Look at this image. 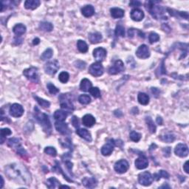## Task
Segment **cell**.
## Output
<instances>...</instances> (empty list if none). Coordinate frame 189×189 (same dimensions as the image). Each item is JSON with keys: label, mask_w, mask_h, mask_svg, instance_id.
Masks as SVG:
<instances>
[{"label": "cell", "mask_w": 189, "mask_h": 189, "mask_svg": "<svg viewBox=\"0 0 189 189\" xmlns=\"http://www.w3.org/2000/svg\"><path fill=\"white\" fill-rule=\"evenodd\" d=\"M157 123H158L159 125H163V118H162L161 117H160V116H158V117L157 118Z\"/></svg>", "instance_id": "94428289"}, {"label": "cell", "mask_w": 189, "mask_h": 189, "mask_svg": "<svg viewBox=\"0 0 189 189\" xmlns=\"http://www.w3.org/2000/svg\"><path fill=\"white\" fill-rule=\"evenodd\" d=\"M8 146L10 147V148H13L16 149H18L19 147H21V142L20 140L18 138H10L8 141Z\"/></svg>", "instance_id": "d6a6232c"}, {"label": "cell", "mask_w": 189, "mask_h": 189, "mask_svg": "<svg viewBox=\"0 0 189 189\" xmlns=\"http://www.w3.org/2000/svg\"><path fill=\"white\" fill-rule=\"evenodd\" d=\"M47 90H48V91H49V92L52 95H56L57 93L59 92V89H58L55 86H54L52 83H48V84H47Z\"/></svg>", "instance_id": "7dc6e473"}, {"label": "cell", "mask_w": 189, "mask_h": 189, "mask_svg": "<svg viewBox=\"0 0 189 189\" xmlns=\"http://www.w3.org/2000/svg\"><path fill=\"white\" fill-rule=\"evenodd\" d=\"M59 188H70V186H61L59 187Z\"/></svg>", "instance_id": "e7e4bbea"}, {"label": "cell", "mask_w": 189, "mask_h": 189, "mask_svg": "<svg viewBox=\"0 0 189 189\" xmlns=\"http://www.w3.org/2000/svg\"><path fill=\"white\" fill-rule=\"evenodd\" d=\"M34 115V118L36 120V121L42 127L44 132L47 133V134H50L52 132V125L48 115L41 112L39 108L36 107L34 108V115Z\"/></svg>", "instance_id": "3957f363"}, {"label": "cell", "mask_w": 189, "mask_h": 189, "mask_svg": "<svg viewBox=\"0 0 189 189\" xmlns=\"http://www.w3.org/2000/svg\"><path fill=\"white\" fill-rule=\"evenodd\" d=\"M55 127L60 134H63L64 136H70L72 134V132L70 129L68 124L64 123V121H58L57 120L55 123Z\"/></svg>", "instance_id": "9c48e42d"}, {"label": "cell", "mask_w": 189, "mask_h": 189, "mask_svg": "<svg viewBox=\"0 0 189 189\" xmlns=\"http://www.w3.org/2000/svg\"><path fill=\"white\" fill-rule=\"evenodd\" d=\"M59 102L61 109L66 113H72L74 111V105L69 94H61L59 96Z\"/></svg>", "instance_id": "277c9868"}, {"label": "cell", "mask_w": 189, "mask_h": 189, "mask_svg": "<svg viewBox=\"0 0 189 189\" xmlns=\"http://www.w3.org/2000/svg\"><path fill=\"white\" fill-rule=\"evenodd\" d=\"M5 174L8 178L18 184H30L32 177L29 170L22 164L14 163L9 164L5 167Z\"/></svg>", "instance_id": "6da1fadb"}, {"label": "cell", "mask_w": 189, "mask_h": 189, "mask_svg": "<svg viewBox=\"0 0 189 189\" xmlns=\"http://www.w3.org/2000/svg\"><path fill=\"white\" fill-rule=\"evenodd\" d=\"M9 113L10 115L14 118H20L24 114V108L18 103H13L10 106Z\"/></svg>", "instance_id": "4fadbf2b"}, {"label": "cell", "mask_w": 189, "mask_h": 189, "mask_svg": "<svg viewBox=\"0 0 189 189\" xmlns=\"http://www.w3.org/2000/svg\"><path fill=\"white\" fill-rule=\"evenodd\" d=\"M18 4V2L16 1H2L1 2V12H3L4 10L8 9V8H13L16 7V5Z\"/></svg>", "instance_id": "f546056e"}, {"label": "cell", "mask_w": 189, "mask_h": 189, "mask_svg": "<svg viewBox=\"0 0 189 189\" xmlns=\"http://www.w3.org/2000/svg\"><path fill=\"white\" fill-rule=\"evenodd\" d=\"M0 179H1V180H2V183H1V186H0V188H3V186H4V180H3V176H0Z\"/></svg>", "instance_id": "be15d7a7"}, {"label": "cell", "mask_w": 189, "mask_h": 189, "mask_svg": "<svg viewBox=\"0 0 189 189\" xmlns=\"http://www.w3.org/2000/svg\"><path fill=\"white\" fill-rule=\"evenodd\" d=\"M134 165L138 169H145L149 166V160L145 155H142L136 160L134 162Z\"/></svg>", "instance_id": "2e32d148"}, {"label": "cell", "mask_w": 189, "mask_h": 189, "mask_svg": "<svg viewBox=\"0 0 189 189\" xmlns=\"http://www.w3.org/2000/svg\"><path fill=\"white\" fill-rule=\"evenodd\" d=\"M22 41H23V39H22L15 38V39H14V43H15L16 45H20V44H22Z\"/></svg>", "instance_id": "91938a15"}, {"label": "cell", "mask_w": 189, "mask_h": 189, "mask_svg": "<svg viewBox=\"0 0 189 189\" xmlns=\"http://www.w3.org/2000/svg\"><path fill=\"white\" fill-rule=\"evenodd\" d=\"M72 126H74L75 128L78 129V127L80 126V123H79V120L78 118L76 117V116H73L72 118Z\"/></svg>", "instance_id": "db71d44e"}, {"label": "cell", "mask_w": 189, "mask_h": 189, "mask_svg": "<svg viewBox=\"0 0 189 189\" xmlns=\"http://www.w3.org/2000/svg\"><path fill=\"white\" fill-rule=\"evenodd\" d=\"M111 16L114 18H120L124 16V10L119 8H113L110 9Z\"/></svg>", "instance_id": "484cf974"}, {"label": "cell", "mask_w": 189, "mask_h": 189, "mask_svg": "<svg viewBox=\"0 0 189 189\" xmlns=\"http://www.w3.org/2000/svg\"><path fill=\"white\" fill-rule=\"evenodd\" d=\"M39 43H40V39H39V38H36V39H33V45H39Z\"/></svg>", "instance_id": "6125c7cd"}, {"label": "cell", "mask_w": 189, "mask_h": 189, "mask_svg": "<svg viewBox=\"0 0 189 189\" xmlns=\"http://www.w3.org/2000/svg\"><path fill=\"white\" fill-rule=\"evenodd\" d=\"M53 50L51 48H47L46 50L42 53V55H41V59L42 60V61H46L47 59H51L52 56H53Z\"/></svg>", "instance_id": "b9f144b4"}, {"label": "cell", "mask_w": 189, "mask_h": 189, "mask_svg": "<svg viewBox=\"0 0 189 189\" xmlns=\"http://www.w3.org/2000/svg\"><path fill=\"white\" fill-rule=\"evenodd\" d=\"M165 10H167V12L169 13L170 15L172 16H175V17L178 18H182L184 19L188 20V13L186 11H176V10L174 9H171V8H165Z\"/></svg>", "instance_id": "d6986e66"}, {"label": "cell", "mask_w": 189, "mask_h": 189, "mask_svg": "<svg viewBox=\"0 0 189 189\" xmlns=\"http://www.w3.org/2000/svg\"><path fill=\"white\" fill-rule=\"evenodd\" d=\"M23 75L30 81L38 84L39 82V76L38 68L35 66H31L30 68L25 69L23 71Z\"/></svg>", "instance_id": "5b68a950"}, {"label": "cell", "mask_w": 189, "mask_h": 189, "mask_svg": "<svg viewBox=\"0 0 189 189\" xmlns=\"http://www.w3.org/2000/svg\"><path fill=\"white\" fill-rule=\"evenodd\" d=\"M161 178H164V179H169V174L168 173L167 171H164V170H160L158 173L155 174L153 176V179L156 180V181H158V180H160Z\"/></svg>", "instance_id": "e575fe53"}, {"label": "cell", "mask_w": 189, "mask_h": 189, "mask_svg": "<svg viewBox=\"0 0 189 189\" xmlns=\"http://www.w3.org/2000/svg\"><path fill=\"white\" fill-rule=\"evenodd\" d=\"M33 97H34V98L36 99L37 103H38L41 107L49 108L50 107V103L48 101H46V100L41 98V97H39L38 96H36V95H33Z\"/></svg>", "instance_id": "f35d334b"}, {"label": "cell", "mask_w": 189, "mask_h": 189, "mask_svg": "<svg viewBox=\"0 0 189 189\" xmlns=\"http://www.w3.org/2000/svg\"><path fill=\"white\" fill-rule=\"evenodd\" d=\"M138 102L140 104L146 106L149 103V96L144 92H140L138 95Z\"/></svg>", "instance_id": "1f68e13d"}, {"label": "cell", "mask_w": 189, "mask_h": 189, "mask_svg": "<svg viewBox=\"0 0 189 189\" xmlns=\"http://www.w3.org/2000/svg\"><path fill=\"white\" fill-rule=\"evenodd\" d=\"M174 153L176 156L180 157H186L188 155V146L184 143H179L176 145L174 149Z\"/></svg>", "instance_id": "5bb4252c"}, {"label": "cell", "mask_w": 189, "mask_h": 189, "mask_svg": "<svg viewBox=\"0 0 189 189\" xmlns=\"http://www.w3.org/2000/svg\"><path fill=\"white\" fill-rule=\"evenodd\" d=\"M77 47H78V50L82 53H85L88 51V45L84 41L78 40L77 42Z\"/></svg>", "instance_id": "8d00e7d4"}, {"label": "cell", "mask_w": 189, "mask_h": 189, "mask_svg": "<svg viewBox=\"0 0 189 189\" xmlns=\"http://www.w3.org/2000/svg\"><path fill=\"white\" fill-rule=\"evenodd\" d=\"M60 68V65L59 61L57 60H53V61H49L45 65V71L47 74L50 76H53L56 73L58 70Z\"/></svg>", "instance_id": "52a82bcc"}, {"label": "cell", "mask_w": 189, "mask_h": 189, "mask_svg": "<svg viewBox=\"0 0 189 189\" xmlns=\"http://www.w3.org/2000/svg\"><path fill=\"white\" fill-rule=\"evenodd\" d=\"M129 138L132 141L137 143V142H138V141H140V140L141 139V134H140V133L133 131V132L130 133Z\"/></svg>", "instance_id": "681fc988"}, {"label": "cell", "mask_w": 189, "mask_h": 189, "mask_svg": "<svg viewBox=\"0 0 189 189\" xmlns=\"http://www.w3.org/2000/svg\"><path fill=\"white\" fill-rule=\"evenodd\" d=\"M82 183L86 188H94L97 186V182L95 177H84L82 180Z\"/></svg>", "instance_id": "7402d4cb"}, {"label": "cell", "mask_w": 189, "mask_h": 189, "mask_svg": "<svg viewBox=\"0 0 189 189\" xmlns=\"http://www.w3.org/2000/svg\"><path fill=\"white\" fill-rule=\"evenodd\" d=\"M151 92L153 93V95H155V97H158L160 94V91L157 88H155V87H152V88L151 89Z\"/></svg>", "instance_id": "9f6ffc18"}, {"label": "cell", "mask_w": 189, "mask_h": 189, "mask_svg": "<svg viewBox=\"0 0 189 189\" xmlns=\"http://www.w3.org/2000/svg\"><path fill=\"white\" fill-rule=\"evenodd\" d=\"M39 0H27L24 3V8L28 10H35L40 5Z\"/></svg>", "instance_id": "d4e9b609"}, {"label": "cell", "mask_w": 189, "mask_h": 189, "mask_svg": "<svg viewBox=\"0 0 189 189\" xmlns=\"http://www.w3.org/2000/svg\"><path fill=\"white\" fill-rule=\"evenodd\" d=\"M13 31L16 36H20L26 32V27L23 24H17L13 27Z\"/></svg>", "instance_id": "f1b7e54d"}, {"label": "cell", "mask_w": 189, "mask_h": 189, "mask_svg": "<svg viewBox=\"0 0 189 189\" xmlns=\"http://www.w3.org/2000/svg\"><path fill=\"white\" fill-rule=\"evenodd\" d=\"M103 66L101 62H95L92 64L89 68V72L95 77H99L103 74Z\"/></svg>", "instance_id": "ba28073f"}, {"label": "cell", "mask_w": 189, "mask_h": 189, "mask_svg": "<svg viewBox=\"0 0 189 189\" xmlns=\"http://www.w3.org/2000/svg\"><path fill=\"white\" fill-rule=\"evenodd\" d=\"M171 148L170 147H165V148H164L163 149V153L164 157H170V155H171Z\"/></svg>", "instance_id": "11a10c76"}, {"label": "cell", "mask_w": 189, "mask_h": 189, "mask_svg": "<svg viewBox=\"0 0 189 189\" xmlns=\"http://www.w3.org/2000/svg\"><path fill=\"white\" fill-rule=\"evenodd\" d=\"M92 84L91 81L87 78H84L80 84V89L83 92H90V89L92 88Z\"/></svg>", "instance_id": "4316f807"}, {"label": "cell", "mask_w": 189, "mask_h": 189, "mask_svg": "<svg viewBox=\"0 0 189 189\" xmlns=\"http://www.w3.org/2000/svg\"><path fill=\"white\" fill-rule=\"evenodd\" d=\"M88 39L92 44H97L102 40V35L98 32L90 33L88 36Z\"/></svg>", "instance_id": "cb8c5ba5"}, {"label": "cell", "mask_w": 189, "mask_h": 189, "mask_svg": "<svg viewBox=\"0 0 189 189\" xmlns=\"http://www.w3.org/2000/svg\"><path fill=\"white\" fill-rule=\"evenodd\" d=\"M144 13L143 10H141L139 8H134L132 10L130 13V16L132 20L135 21V22H140L144 18Z\"/></svg>", "instance_id": "ac0fdd59"}, {"label": "cell", "mask_w": 189, "mask_h": 189, "mask_svg": "<svg viewBox=\"0 0 189 189\" xmlns=\"http://www.w3.org/2000/svg\"><path fill=\"white\" fill-rule=\"evenodd\" d=\"M160 139L165 143H173L175 140L176 138L174 136V134H171V133H167V134L162 136Z\"/></svg>", "instance_id": "ab89813d"}, {"label": "cell", "mask_w": 189, "mask_h": 189, "mask_svg": "<svg viewBox=\"0 0 189 189\" xmlns=\"http://www.w3.org/2000/svg\"><path fill=\"white\" fill-rule=\"evenodd\" d=\"M46 186L48 188H55L60 186V182L55 177H50L47 180Z\"/></svg>", "instance_id": "4dcf8cb0"}, {"label": "cell", "mask_w": 189, "mask_h": 189, "mask_svg": "<svg viewBox=\"0 0 189 189\" xmlns=\"http://www.w3.org/2000/svg\"><path fill=\"white\" fill-rule=\"evenodd\" d=\"M124 70H125V66H124L123 62L121 60H117L109 69V73L114 76V75L120 73L124 71Z\"/></svg>", "instance_id": "7c38bea8"}, {"label": "cell", "mask_w": 189, "mask_h": 189, "mask_svg": "<svg viewBox=\"0 0 189 189\" xmlns=\"http://www.w3.org/2000/svg\"><path fill=\"white\" fill-rule=\"evenodd\" d=\"M69 78H70V75L67 72H62L59 74V79L60 81L63 83V84H66V83L69 81Z\"/></svg>", "instance_id": "f6af8a7d"}, {"label": "cell", "mask_w": 189, "mask_h": 189, "mask_svg": "<svg viewBox=\"0 0 189 189\" xmlns=\"http://www.w3.org/2000/svg\"><path fill=\"white\" fill-rule=\"evenodd\" d=\"M153 176L149 171H144L140 173L138 176V182L143 186H151L153 182Z\"/></svg>", "instance_id": "8992f818"}, {"label": "cell", "mask_w": 189, "mask_h": 189, "mask_svg": "<svg viewBox=\"0 0 189 189\" xmlns=\"http://www.w3.org/2000/svg\"><path fill=\"white\" fill-rule=\"evenodd\" d=\"M67 115L68 114L64 110H56L54 113L53 117L58 121H64Z\"/></svg>", "instance_id": "83f0119b"}, {"label": "cell", "mask_w": 189, "mask_h": 189, "mask_svg": "<svg viewBox=\"0 0 189 189\" xmlns=\"http://www.w3.org/2000/svg\"><path fill=\"white\" fill-rule=\"evenodd\" d=\"M189 165H188V161H186V163H185L184 165H183V169L184 171H186V174H188L189 173V169H188Z\"/></svg>", "instance_id": "680465c9"}, {"label": "cell", "mask_w": 189, "mask_h": 189, "mask_svg": "<svg viewBox=\"0 0 189 189\" xmlns=\"http://www.w3.org/2000/svg\"><path fill=\"white\" fill-rule=\"evenodd\" d=\"M81 13L83 14V16H84L85 17L87 18L91 17V16L94 15L95 8H93V6L90 5H86L81 8Z\"/></svg>", "instance_id": "603a6c76"}, {"label": "cell", "mask_w": 189, "mask_h": 189, "mask_svg": "<svg viewBox=\"0 0 189 189\" xmlns=\"http://www.w3.org/2000/svg\"><path fill=\"white\" fill-rule=\"evenodd\" d=\"M115 146V141L113 139H109L107 140L106 144L103 145L101 148V154L103 156H109L113 152Z\"/></svg>", "instance_id": "30bf717a"}, {"label": "cell", "mask_w": 189, "mask_h": 189, "mask_svg": "<svg viewBox=\"0 0 189 189\" xmlns=\"http://www.w3.org/2000/svg\"><path fill=\"white\" fill-rule=\"evenodd\" d=\"M158 2L148 1L146 3V9L148 10L149 13L153 16L155 19L157 20H166L167 16L165 15V8L162 6L157 5Z\"/></svg>", "instance_id": "7a4b0ae2"}, {"label": "cell", "mask_w": 189, "mask_h": 189, "mask_svg": "<svg viewBox=\"0 0 189 189\" xmlns=\"http://www.w3.org/2000/svg\"><path fill=\"white\" fill-rule=\"evenodd\" d=\"M39 28L41 30L46 31V32H50L53 30V25L50 22H42L39 24Z\"/></svg>", "instance_id": "d590c367"}, {"label": "cell", "mask_w": 189, "mask_h": 189, "mask_svg": "<svg viewBox=\"0 0 189 189\" xmlns=\"http://www.w3.org/2000/svg\"><path fill=\"white\" fill-rule=\"evenodd\" d=\"M78 101L83 105H87L91 102V97L88 95H81L78 97Z\"/></svg>", "instance_id": "7bdbcfd3"}, {"label": "cell", "mask_w": 189, "mask_h": 189, "mask_svg": "<svg viewBox=\"0 0 189 189\" xmlns=\"http://www.w3.org/2000/svg\"><path fill=\"white\" fill-rule=\"evenodd\" d=\"M107 50L103 47H97L93 51V56L97 62H101L104 60L107 56Z\"/></svg>", "instance_id": "e0dca14e"}, {"label": "cell", "mask_w": 189, "mask_h": 189, "mask_svg": "<svg viewBox=\"0 0 189 189\" xmlns=\"http://www.w3.org/2000/svg\"><path fill=\"white\" fill-rule=\"evenodd\" d=\"M59 141H60V143H61L62 146H63L64 147H66V148L70 149V150H72V141H71V140H70V138H64V140H62V139H61V140H60Z\"/></svg>", "instance_id": "ee69618b"}, {"label": "cell", "mask_w": 189, "mask_h": 189, "mask_svg": "<svg viewBox=\"0 0 189 189\" xmlns=\"http://www.w3.org/2000/svg\"><path fill=\"white\" fill-rule=\"evenodd\" d=\"M115 34L117 37H124L125 36V28L121 24H118L116 26Z\"/></svg>", "instance_id": "74e56055"}, {"label": "cell", "mask_w": 189, "mask_h": 189, "mask_svg": "<svg viewBox=\"0 0 189 189\" xmlns=\"http://www.w3.org/2000/svg\"><path fill=\"white\" fill-rule=\"evenodd\" d=\"M136 55L138 58L142 59H147L150 56V51H149V47L146 45H142L138 47L136 51Z\"/></svg>", "instance_id": "9a60e30c"}, {"label": "cell", "mask_w": 189, "mask_h": 189, "mask_svg": "<svg viewBox=\"0 0 189 189\" xmlns=\"http://www.w3.org/2000/svg\"><path fill=\"white\" fill-rule=\"evenodd\" d=\"M44 151H45V153H46L47 155H50L52 157H56L57 155L56 149L52 146L46 147V148L45 149V150H44Z\"/></svg>", "instance_id": "bcb514c9"}, {"label": "cell", "mask_w": 189, "mask_h": 189, "mask_svg": "<svg viewBox=\"0 0 189 189\" xmlns=\"http://www.w3.org/2000/svg\"><path fill=\"white\" fill-rule=\"evenodd\" d=\"M146 125L149 128V132H150L151 133H152V134L156 132L157 127H156V126H155V123H154L152 119H151V118L149 117H149H146Z\"/></svg>", "instance_id": "836d02e7"}, {"label": "cell", "mask_w": 189, "mask_h": 189, "mask_svg": "<svg viewBox=\"0 0 189 189\" xmlns=\"http://www.w3.org/2000/svg\"><path fill=\"white\" fill-rule=\"evenodd\" d=\"M129 168V164L126 160H120L115 163L114 169L115 171L118 174H124L128 171Z\"/></svg>", "instance_id": "8fae6325"}, {"label": "cell", "mask_w": 189, "mask_h": 189, "mask_svg": "<svg viewBox=\"0 0 189 189\" xmlns=\"http://www.w3.org/2000/svg\"><path fill=\"white\" fill-rule=\"evenodd\" d=\"M76 133L81 138L84 139L87 142H91L92 140L90 132L88 130H87L86 129H77Z\"/></svg>", "instance_id": "ffe728a7"}, {"label": "cell", "mask_w": 189, "mask_h": 189, "mask_svg": "<svg viewBox=\"0 0 189 189\" xmlns=\"http://www.w3.org/2000/svg\"><path fill=\"white\" fill-rule=\"evenodd\" d=\"M12 134L11 130L8 128H5V129H1V134H0V136H1V144L5 142V138L8 135H10Z\"/></svg>", "instance_id": "60d3db41"}, {"label": "cell", "mask_w": 189, "mask_h": 189, "mask_svg": "<svg viewBox=\"0 0 189 189\" xmlns=\"http://www.w3.org/2000/svg\"><path fill=\"white\" fill-rule=\"evenodd\" d=\"M74 65H75V66H76V67L78 68V69L84 70V69H85V67H86L87 64L84 61H80V60H78V61H75Z\"/></svg>", "instance_id": "816d5d0a"}, {"label": "cell", "mask_w": 189, "mask_h": 189, "mask_svg": "<svg viewBox=\"0 0 189 189\" xmlns=\"http://www.w3.org/2000/svg\"><path fill=\"white\" fill-rule=\"evenodd\" d=\"M160 40V36L157 33L155 32H151L149 36V41L151 44L157 42Z\"/></svg>", "instance_id": "c3c4849f"}, {"label": "cell", "mask_w": 189, "mask_h": 189, "mask_svg": "<svg viewBox=\"0 0 189 189\" xmlns=\"http://www.w3.org/2000/svg\"><path fill=\"white\" fill-rule=\"evenodd\" d=\"M16 152H17V154L18 155H20V156H22L23 157H24L25 156H27V155H28V153H27V151L24 150V148L22 146H21L18 149H16Z\"/></svg>", "instance_id": "f5cc1de1"}, {"label": "cell", "mask_w": 189, "mask_h": 189, "mask_svg": "<svg viewBox=\"0 0 189 189\" xmlns=\"http://www.w3.org/2000/svg\"><path fill=\"white\" fill-rule=\"evenodd\" d=\"M142 5V3L140 1H132L129 3V6L131 7H140Z\"/></svg>", "instance_id": "6f0895ef"}, {"label": "cell", "mask_w": 189, "mask_h": 189, "mask_svg": "<svg viewBox=\"0 0 189 189\" xmlns=\"http://www.w3.org/2000/svg\"><path fill=\"white\" fill-rule=\"evenodd\" d=\"M95 122H96L95 118L90 114L85 115L82 118V123L87 127H92L95 124Z\"/></svg>", "instance_id": "44dd1931"}, {"label": "cell", "mask_w": 189, "mask_h": 189, "mask_svg": "<svg viewBox=\"0 0 189 189\" xmlns=\"http://www.w3.org/2000/svg\"><path fill=\"white\" fill-rule=\"evenodd\" d=\"M90 94L92 95L95 98H98L101 97V91H100L98 87H92L90 90Z\"/></svg>", "instance_id": "f907efd6"}]
</instances>
